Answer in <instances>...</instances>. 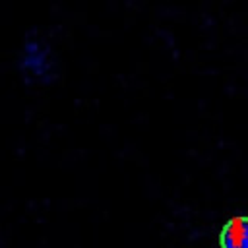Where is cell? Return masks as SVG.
Wrapping results in <instances>:
<instances>
[{
	"label": "cell",
	"mask_w": 248,
	"mask_h": 248,
	"mask_svg": "<svg viewBox=\"0 0 248 248\" xmlns=\"http://www.w3.org/2000/svg\"><path fill=\"white\" fill-rule=\"evenodd\" d=\"M221 248H248V215L231 217L219 232Z\"/></svg>",
	"instance_id": "obj_1"
}]
</instances>
